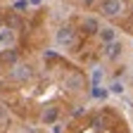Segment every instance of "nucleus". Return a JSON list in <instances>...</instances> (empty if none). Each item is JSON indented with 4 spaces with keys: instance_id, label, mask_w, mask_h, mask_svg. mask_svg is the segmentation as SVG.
<instances>
[{
    "instance_id": "obj_1",
    "label": "nucleus",
    "mask_w": 133,
    "mask_h": 133,
    "mask_svg": "<svg viewBox=\"0 0 133 133\" xmlns=\"http://www.w3.org/2000/svg\"><path fill=\"white\" fill-rule=\"evenodd\" d=\"M100 12L105 17H116L124 12V3L121 0H100Z\"/></svg>"
},
{
    "instance_id": "obj_2",
    "label": "nucleus",
    "mask_w": 133,
    "mask_h": 133,
    "mask_svg": "<svg viewBox=\"0 0 133 133\" xmlns=\"http://www.w3.org/2000/svg\"><path fill=\"white\" fill-rule=\"evenodd\" d=\"M74 41H76V31L71 26H62L57 31V43L59 45H74Z\"/></svg>"
},
{
    "instance_id": "obj_3",
    "label": "nucleus",
    "mask_w": 133,
    "mask_h": 133,
    "mask_svg": "<svg viewBox=\"0 0 133 133\" xmlns=\"http://www.w3.org/2000/svg\"><path fill=\"white\" fill-rule=\"evenodd\" d=\"M57 116H59V109H57L55 105H48V107H43V112H41V124H55Z\"/></svg>"
},
{
    "instance_id": "obj_4",
    "label": "nucleus",
    "mask_w": 133,
    "mask_h": 133,
    "mask_svg": "<svg viewBox=\"0 0 133 133\" xmlns=\"http://www.w3.org/2000/svg\"><path fill=\"white\" fill-rule=\"evenodd\" d=\"M64 86H66V88H71V90L83 88V76H81V74H66V78H64Z\"/></svg>"
},
{
    "instance_id": "obj_5",
    "label": "nucleus",
    "mask_w": 133,
    "mask_h": 133,
    "mask_svg": "<svg viewBox=\"0 0 133 133\" xmlns=\"http://www.w3.org/2000/svg\"><path fill=\"white\" fill-rule=\"evenodd\" d=\"M81 29L86 31V33H97V31H100V22L95 19V17H83Z\"/></svg>"
},
{
    "instance_id": "obj_6",
    "label": "nucleus",
    "mask_w": 133,
    "mask_h": 133,
    "mask_svg": "<svg viewBox=\"0 0 133 133\" xmlns=\"http://www.w3.org/2000/svg\"><path fill=\"white\" fill-rule=\"evenodd\" d=\"M124 52V45L121 43H107V48H105V55H107V59H116V57H119Z\"/></svg>"
},
{
    "instance_id": "obj_7",
    "label": "nucleus",
    "mask_w": 133,
    "mask_h": 133,
    "mask_svg": "<svg viewBox=\"0 0 133 133\" xmlns=\"http://www.w3.org/2000/svg\"><path fill=\"white\" fill-rule=\"evenodd\" d=\"M97 33H100V38H102L105 45L107 43H114V29H100Z\"/></svg>"
},
{
    "instance_id": "obj_8",
    "label": "nucleus",
    "mask_w": 133,
    "mask_h": 133,
    "mask_svg": "<svg viewBox=\"0 0 133 133\" xmlns=\"http://www.w3.org/2000/svg\"><path fill=\"white\" fill-rule=\"evenodd\" d=\"M112 90H114V93H124V88H121V83H112Z\"/></svg>"
},
{
    "instance_id": "obj_9",
    "label": "nucleus",
    "mask_w": 133,
    "mask_h": 133,
    "mask_svg": "<svg viewBox=\"0 0 133 133\" xmlns=\"http://www.w3.org/2000/svg\"><path fill=\"white\" fill-rule=\"evenodd\" d=\"M78 3H81V5H86V7H90V5L97 3V0H78Z\"/></svg>"
}]
</instances>
